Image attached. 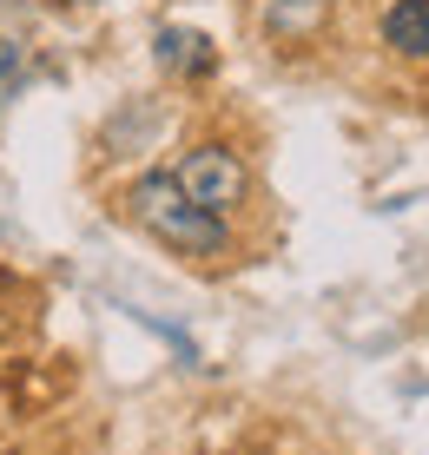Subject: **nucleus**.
Instances as JSON below:
<instances>
[{"mask_svg":"<svg viewBox=\"0 0 429 455\" xmlns=\"http://www.w3.org/2000/svg\"><path fill=\"white\" fill-rule=\"evenodd\" d=\"M125 212H133L139 231H152V238L166 244V251H179V258H218V251L231 244L225 218L205 212L198 198H185L172 172H146V179H133Z\"/></svg>","mask_w":429,"mask_h":455,"instance_id":"1","label":"nucleus"},{"mask_svg":"<svg viewBox=\"0 0 429 455\" xmlns=\"http://www.w3.org/2000/svg\"><path fill=\"white\" fill-rule=\"evenodd\" d=\"M172 179H179V192L185 198H198L205 212H218V218H231L238 205H245V192H251V172H245V159H238L231 146H192L179 159V172H172Z\"/></svg>","mask_w":429,"mask_h":455,"instance_id":"2","label":"nucleus"},{"mask_svg":"<svg viewBox=\"0 0 429 455\" xmlns=\"http://www.w3.org/2000/svg\"><path fill=\"white\" fill-rule=\"evenodd\" d=\"M152 60H158L166 73H179V80H198V73H212V67H218L212 40H205L198 27H158V40H152Z\"/></svg>","mask_w":429,"mask_h":455,"instance_id":"3","label":"nucleus"},{"mask_svg":"<svg viewBox=\"0 0 429 455\" xmlns=\"http://www.w3.org/2000/svg\"><path fill=\"white\" fill-rule=\"evenodd\" d=\"M384 46L403 60H429V0H396L384 13Z\"/></svg>","mask_w":429,"mask_h":455,"instance_id":"4","label":"nucleus"},{"mask_svg":"<svg viewBox=\"0 0 429 455\" xmlns=\"http://www.w3.org/2000/svg\"><path fill=\"white\" fill-rule=\"evenodd\" d=\"M13 73H20V46H7V53H0V92L13 86Z\"/></svg>","mask_w":429,"mask_h":455,"instance_id":"5","label":"nucleus"},{"mask_svg":"<svg viewBox=\"0 0 429 455\" xmlns=\"http://www.w3.org/2000/svg\"><path fill=\"white\" fill-rule=\"evenodd\" d=\"M60 7H100V0H60Z\"/></svg>","mask_w":429,"mask_h":455,"instance_id":"6","label":"nucleus"}]
</instances>
